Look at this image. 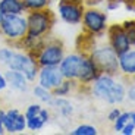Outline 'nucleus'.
I'll use <instances>...</instances> for the list:
<instances>
[{"mask_svg":"<svg viewBox=\"0 0 135 135\" xmlns=\"http://www.w3.org/2000/svg\"><path fill=\"white\" fill-rule=\"evenodd\" d=\"M131 122H132V123H135V110L131 112Z\"/></svg>","mask_w":135,"mask_h":135,"instance_id":"473e14b6","label":"nucleus"},{"mask_svg":"<svg viewBox=\"0 0 135 135\" xmlns=\"http://www.w3.org/2000/svg\"><path fill=\"white\" fill-rule=\"evenodd\" d=\"M82 3L85 7H97L104 3V0H82Z\"/></svg>","mask_w":135,"mask_h":135,"instance_id":"cd10ccee","label":"nucleus"},{"mask_svg":"<svg viewBox=\"0 0 135 135\" xmlns=\"http://www.w3.org/2000/svg\"><path fill=\"white\" fill-rule=\"evenodd\" d=\"M13 53H15L13 47H2L0 49V63L4 65V66H7V63L10 62Z\"/></svg>","mask_w":135,"mask_h":135,"instance_id":"b1692460","label":"nucleus"},{"mask_svg":"<svg viewBox=\"0 0 135 135\" xmlns=\"http://www.w3.org/2000/svg\"><path fill=\"white\" fill-rule=\"evenodd\" d=\"M3 134H6V129L3 126V122H0V135H3Z\"/></svg>","mask_w":135,"mask_h":135,"instance_id":"2f4dec72","label":"nucleus"},{"mask_svg":"<svg viewBox=\"0 0 135 135\" xmlns=\"http://www.w3.org/2000/svg\"><path fill=\"white\" fill-rule=\"evenodd\" d=\"M82 27L84 31L93 34L95 37H101L107 30V15L95 7H85L82 16Z\"/></svg>","mask_w":135,"mask_h":135,"instance_id":"0eeeda50","label":"nucleus"},{"mask_svg":"<svg viewBox=\"0 0 135 135\" xmlns=\"http://www.w3.org/2000/svg\"><path fill=\"white\" fill-rule=\"evenodd\" d=\"M4 78H6L7 87L19 93H25L30 88V81L22 72L15 71V69H7L4 72Z\"/></svg>","mask_w":135,"mask_h":135,"instance_id":"ddd939ff","label":"nucleus"},{"mask_svg":"<svg viewBox=\"0 0 135 135\" xmlns=\"http://www.w3.org/2000/svg\"><path fill=\"white\" fill-rule=\"evenodd\" d=\"M0 7L3 15H24L27 13V7L24 0H0Z\"/></svg>","mask_w":135,"mask_h":135,"instance_id":"f3484780","label":"nucleus"},{"mask_svg":"<svg viewBox=\"0 0 135 135\" xmlns=\"http://www.w3.org/2000/svg\"><path fill=\"white\" fill-rule=\"evenodd\" d=\"M72 135H97L98 131L93 125H79L71 132Z\"/></svg>","mask_w":135,"mask_h":135,"instance_id":"5701e85b","label":"nucleus"},{"mask_svg":"<svg viewBox=\"0 0 135 135\" xmlns=\"http://www.w3.org/2000/svg\"><path fill=\"white\" fill-rule=\"evenodd\" d=\"M84 57L85 53H81V51L65 54V57L62 59L60 65H59V69L66 79H72V81L78 79L79 72L82 69V65H84Z\"/></svg>","mask_w":135,"mask_h":135,"instance_id":"1a4fd4ad","label":"nucleus"},{"mask_svg":"<svg viewBox=\"0 0 135 135\" xmlns=\"http://www.w3.org/2000/svg\"><path fill=\"white\" fill-rule=\"evenodd\" d=\"M119 62V72L126 76H134L135 75V49L131 47L125 53L118 56Z\"/></svg>","mask_w":135,"mask_h":135,"instance_id":"4468645a","label":"nucleus"},{"mask_svg":"<svg viewBox=\"0 0 135 135\" xmlns=\"http://www.w3.org/2000/svg\"><path fill=\"white\" fill-rule=\"evenodd\" d=\"M126 98H128L129 101H132V103H135V84L131 85V87L126 90Z\"/></svg>","mask_w":135,"mask_h":135,"instance_id":"c85d7f7f","label":"nucleus"},{"mask_svg":"<svg viewBox=\"0 0 135 135\" xmlns=\"http://www.w3.org/2000/svg\"><path fill=\"white\" fill-rule=\"evenodd\" d=\"M6 68L22 72L28 78L30 82H34L37 79L38 69H40V66H38L37 60H35V57L32 54L22 51V50H15L13 56H12V59H10V62L7 63Z\"/></svg>","mask_w":135,"mask_h":135,"instance_id":"423d86ee","label":"nucleus"},{"mask_svg":"<svg viewBox=\"0 0 135 135\" xmlns=\"http://www.w3.org/2000/svg\"><path fill=\"white\" fill-rule=\"evenodd\" d=\"M78 82L76 81H72V79H66L65 78L63 82H62L59 87H56L53 90V95H56V97H68V95L71 94V91L74 90V87H76Z\"/></svg>","mask_w":135,"mask_h":135,"instance_id":"6ab92c4d","label":"nucleus"},{"mask_svg":"<svg viewBox=\"0 0 135 135\" xmlns=\"http://www.w3.org/2000/svg\"><path fill=\"white\" fill-rule=\"evenodd\" d=\"M131 120V112H122L119 118L113 122V128H115L116 132H120V129Z\"/></svg>","mask_w":135,"mask_h":135,"instance_id":"4be33fe9","label":"nucleus"},{"mask_svg":"<svg viewBox=\"0 0 135 135\" xmlns=\"http://www.w3.org/2000/svg\"><path fill=\"white\" fill-rule=\"evenodd\" d=\"M50 107L57 112V115L62 116V118H69V116H72V113L75 110L74 104L66 97H56V95H54L53 101L50 103Z\"/></svg>","mask_w":135,"mask_h":135,"instance_id":"dca6fc26","label":"nucleus"},{"mask_svg":"<svg viewBox=\"0 0 135 135\" xmlns=\"http://www.w3.org/2000/svg\"><path fill=\"white\" fill-rule=\"evenodd\" d=\"M134 132H135V123H132L131 120H129L128 123L120 129V134L122 135H132Z\"/></svg>","mask_w":135,"mask_h":135,"instance_id":"a878e982","label":"nucleus"},{"mask_svg":"<svg viewBox=\"0 0 135 135\" xmlns=\"http://www.w3.org/2000/svg\"><path fill=\"white\" fill-rule=\"evenodd\" d=\"M120 113H122V112H120V109H119V107H113V109H112L110 112H109V115H107V119H109V120H110V122H115L116 119L119 118V115H120Z\"/></svg>","mask_w":135,"mask_h":135,"instance_id":"bb28decb","label":"nucleus"},{"mask_svg":"<svg viewBox=\"0 0 135 135\" xmlns=\"http://www.w3.org/2000/svg\"><path fill=\"white\" fill-rule=\"evenodd\" d=\"M3 126L7 134H21L27 129V118L25 113L18 109H7L4 110Z\"/></svg>","mask_w":135,"mask_h":135,"instance_id":"f8f14e48","label":"nucleus"},{"mask_svg":"<svg viewBox=\"0 0 135 135\" xmlns=\"http://www.w3.org/2000/svg\"><path fill=\"white\" fill-rule=\"evenodd\" d=\"M65 57V46L60 40L51 38L49 35L35 54V60L38 66H59L62 59Z\"/></svg>","mask_w":135,"mask_h":135,"instance_id":"20e7f679","label":"nucleus"},{"mask_svg":"<svg viewBox=\"0 0 135 135\" xmlns=\"http://www.w3.org/2000/svg\"><path fill=\"white\" fill-rule=\"evenodd\" d=\"M0 34L9 43H18L28 34V22L25 15H4L0 22Z\"/></svg>","mask_w":135,"mask_h":135,"instance_id":"7ed1b4c3","label":"nucleus"},{"mask_svg":"<svg viewBox=\"0 0 135 135\" xmlns=\"http://www.w3.org/2000/svg\"><path fill=\"white\" fill-rule=\"evenodd\" d=\"M51 0H24V4L27 7V12L30 10H41L47 9L50 6Z\"/></svg>","mask_w":135,"mask_h":135,"instance_id":"aec40b11","label":"nucleus"},{"mask_svg":"<svg viewBox=\"0 0 135 135\" xmlns=\"http://www.w3.org/2000/svg\"><path fill=\"white\" fill-rule=\"evenodd\" d=\"M122 27L126 31L129 38V43H131L132 47H135V19H126L122 22Z\"/></svg>","mask_w":135,"mask_h":135,"instance_id":"412c9836","label":"nucleus"},{"mask_svg":"<svg viewBox=\"0 0 135 135\" xmlns=\"http://www.w3.org/2000/svg\"><path fill=\"white\" fill-rule=\"evenodd\" d=\"M75 2H82V0H75Z\"/></svg>","mask_w":135,"mask_h":135,"instance_id":"c9c22d12","label":"nucleus"},{"mask_svg":"<svg viewBox=\"0 0 135 135\" xmlns=\"http://www.w3.org/2000/svg\"><path fill=\"white\" fill-rule=\"evenodd\" d=\"M125 0H104L106 3V10L112 12V10H118L120 6H123Z\"/></svg>","mask_w":135,"mask_h":135,"instance_id":"393cba45","label":"nucleus"},{"mask_svg":"<svg viewBox=\"0 0 135 135\" xmlns=\"http://www.w3.org/2000/svg\"><path fill=\"white\" fill-rule=\"evenodd\" d=\"M32 94H34L35 98H38L41 103H44V104H47V106H50V103L53 101V98H54L53 93H51L50 90H47V88H44L43 85H40V84L34 85Z\"/></svg>","mask_w":135,"mask_h":135,"instance_id":"a211bd4d","label":"nucleus"},{"mask_svg":"<svg viewBox=\"0 0 135 135\" xmlns=\"http://www.w3.org/2000/svg\"><path fill=\"white\" fill-rule=\"evenodd\" d=\"M50 119H51L50 110H49L47 107H43L38 115L27 118V129H30V131H32V132H38L50 122Z\"/></svg>","mask_w":135,"mask_h":135,"instance_id":"2eb2a0df","label":"nucleus"},{"mask_svg":"<svg viewBox=\"0 0 135 135\" xmlns=\"http://www.w3.org/2000/svg\"><path fill=\"white\" fill-rule=\"evenodd\" d=\"M3 16H4V15H3V12H2V7H0V22H2V19H3Z\"/></svg>","mask_w":135,"mask_h":135,"instance_id":"f704fd0d","label":"nucleus"},{"mask_svg":"<svg viewBox=\"0 0 135 135\" xmlns=\"http://www.w3.org/2000/svg\"><path fill=\"white\" fill-rule=\"evenodd\" d=\"M65 76L60 72L59 66H40L37 75V84L43 85L50 91H53L56 87L63 82Z\"/></svg>","mask_w":135,"mask_h":135,"instance_id":"9b49d317","label":"nucleus"},{"mask_svg":"<svg viewBox=\"0 0 135 135\" xmlns=\"http://www.w3.org/2000/svg\"><path fill=\"white\" fill-rule=\"evenodd\" d=\"M107 38H109V44L110 47L116 51V54H122L125 53L126 50L132 47L131 43H129V38H128V34L126 31L123 30L122 24H113V25H109L107 30Z\"/></svg>","mask_w":135,"mask_h":135,"instance_id":"9d476101","label":"nucleus"},{"mask_svg":"<svg viewBox=\"0 0 135 135\" xmlns=\"http://www.w3.org/2000/svg\"><path fill=\"white\" fill-rule=\"evenodd\" d=\"M7 88V82H6V78H4V74L0 72V91H3Z\"/></svg>","mask_w":135,"mask_h":135,"instance_id":"7c9ffc66","label":"nucleus"},{"mask_svg":"<svg viewBox=\"0 0 135 135\" xmlns=\"http://www.w3.org/2000/svg\"><path fill=\"white\" fill-rule=\"evenodd\" d=\"M91 59L95 62L101 74H109V75H118L119 74V62H118V54L110 44H101V46H94L90 51Z\"/></svg>","mask_w":135,"mask_h":135,"instance_id":"39448f33","label":"nucleus"},{"mask_svg":"<svg viewBox=\"0 0 135 135\" xmlns=\"http://www.w3.org/2000/svg\"><path fill=\"white\" fill-rule=\"evenodd\" d=\"M25 16H27L28 22V34L32 37H49L56 24V15L49 7L41 10H30V12H27Z\"/></svg>","mask_w":135,"mask_h":135,"instance_id":"f03ea898","label":"nucleus"},{"mask_svg":"<svg viewBox=\"0 0 135 135\" xmlns=\"http://www.w3.org/2000/svg\"><path fill=\"white\" fill-rule=\"evenodd\" d=\"M3 116H4V110L0 109V122H3Z\"/></svg>","mask_w":135,"mask_h":135,"instance_id":"72a5a7b5","label":"nucleus"},{"mask_svg":"<svg viewBox=\"0 0 135 135\" xmlns=\"http://www.w3.org/2000/svg\"><path fill=\"white\" fill-rule=\"evenodd\" d=\"M90 91L95 98L107 104H120L126 98V88L123 82L116 79V75L100 74V76L90 85Z\"/></svg>","mask_w":135,"mask_h":135,"instance_id":"f257e3e1","label":"nucleus"},{"mask_svg":"<svg viewBox=\"0 0 135 135\" xmlns=\"http://www.w3.org/2000/svg\"><path fill=\"white\" fill-rule=\"evenodd\" d=\"M123 6L128 12H134L135 13V0H125L123 2Z\"/></svg>","mask_w":135,"mask_h":135,"instance_id":"c756f323","label":"nucleus"},{"mask_svg":"<svg viewBox=\"0 0 135 135\" xmlns=\"http://www.w3.org/2000/svg\"><path fill=\"white\" fill-rule=\"evenodd\" d=\"M85 6L82 2L75 0H59L57 13L59 18L68 25H79L82 22Z\"/></svg>","mask_w":135,"mask_h":135,"instance_id":"6e6552de","label":"nucleus"}]
</instances>
